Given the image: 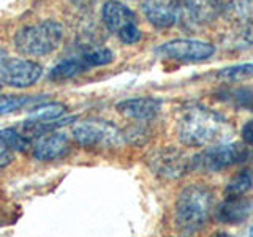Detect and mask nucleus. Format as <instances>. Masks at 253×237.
Instances as JSON below:
<instances>
[{
    "mask_svg": "<svg viewBox=\"0 0 253 237\" xmlns=\"http://www.w3.org/2000/svg\"><path fill=\"white\" fill-rule=\"evenodd\" d=\"M147 21L157 29H169L180 19L182 3L179 2H144L142 3Z\"/></svg>",
    "mask_w": 253,
    "mask_h": 237,
    "instance_id": "obj_11",
    "label": "nucleus"
},
{
    "mask_svg": "<svg viewBox=\"0 0 253 237\" xmlns=\"http://www.w3.org/2000/svg\"><path fill=\"white\" fill-rule=\"evenodd\" d=\"M73 138L79 146L90 150L121 149L126 136L119 126L105 118H85L73 126Z\"/></svg>",
    "mask_w": 253,
    "mask_h": 237,
    "instance_id": "obj_4",
    "label": "nucleus"
},
{
    "mask_svg": "<svg viewBox=\"0 0 253 237\" xmlns=\"http://www.w3.org/2000/svg\"><path fill=\"white\" fill-rule=\"evenodd\" d=\"M63 40V27L57 21H42L22 26L14 34V47L26 57H43L54 52Z\"/></svg>",
    "mask_w": 253,
    "mask_h": 237,
    "instance_id": "obj_3",
    "label": "nucleus"
},
{
    "mask_svg": "<svg viewBox=\"0 0 253 237\" xmlns=\"http://www.w3.org/2000/svg\"><path fill=\"white\" fill-rule=\"evenodd\" d=\"M68 108L62 103H43V105H37L34 109H30L27 122L30 123H52L57 122L60 118L67 117Z\"/></svg>",
    "mask_w": 253,
    "mask_h": 237,
    "instance_id": "obj_15",
    "label": "nucleus"
},
{
    "mask_svg": "<svg viewBox=\"0 0 253 237\" xmlns=\"http://www.w3.org/2000/svg\"><path fill=\"white\" fill-rule=\"evenodd\" d=\"M13 160H14V152L0 141V169L6 168L8 164H11Z\"/></svg>",
    "mask_w": 253,
    "mask_h": 237,
    "instance_id": "obj_25",
    "label": "nucleus"
},
{
    "mask_svg": "<svg viewBox=\"0 0 253 237\" xmlns=\"http://www.w3.org/2000/svg\"><path fill=\"white\" fill-rule=\"evenodd\" d=\"M223 13L234 19L253 22V2H231L223 5Z\"/></svg>",
    "mask_w": 253,
    "mask_h": 237,
    "instance_id": "obj_23",
    "label": "nucleus"
},
{
    "mask_svg": "<svg viewBox=\"0 0 253 237\" xmlns=\"http://www.w3.org/2000/svg\"><path fill=\"white\" fill-rule=\"evenodd\" d=\"M220 100L229 103L236 108L253 109V90L247 87H236V89H221Z\"/></svg>",
    "mask_w": 253,
    "mask_h": 237,
    "instance_id": "obj_18",
    "label": "nucleus"
},
{
    "mask_svg": "<svg viewBox=\"0 0 253 237\" xmlns=\"http://www.w3.org/2000/svg\"><path fill=\"white\" fill-rule=\"evenodd\" d=\"M147 164L157 176L163 179L174 180L193 169V157L174 147H163L150 152L147 157Z\"/></svg>",
    "mask_w": 253,
    "mask_h": 237,
    "instance_id": "obj_7",
    "label": "nucleus"
},
{
    "mask_svg": "<svg viewBox=\"0 0 253 237\" xmlns=\"http://www.w3.org/2000/svg\"><path fill=\"white\" fill-rule=\"evenodd\" d=\"M90 70L89 65L84 62V59L79 55V57H71L59 62L51 71H49V78L52 81H65V79H71L75 76L83 75L84 71Z\"/></svg>",
    "mask_w": 253,
    "mask_h": 237,
    "instance_id": "obj_16",
    "label": "nucleus"
},
{
    "mask_svg": "<svg viewBox=\"0 0 253 237\" xmlns=\"http://www.w3.org/2000/svg\"><path fill=\"white\" fill-rule=\"evenodd\" d=\"M116 109L124 117L134 118L139 122H149L155 118L162 111V100L152 97H138L117 103Z\"/></svg>",
    "mask_w": 253,
    "mask_h": 237,
    "instance_id": "obj_10",
    "label": "nucleus"
},
{
    "mask_svg": "<svg viewBox=\"0 0 253 237\" xmlns=\"http://www.w3.org/2000/svg\"><path fill=\"white\" fill-rule=\"evenodd\" d=\"M213 207L212 192L204 185H190L177 196L174 223L180 233L195 234L206 226Z\"/></svg>",
    "mask_w": 253,
    "mask_h": 237,
    "instance_id": "obj_2",
    "label": "nucleus"
},
{
    "mask_svg": "<svg viewBox=\"0 0 253 237\" xmlns=\"http://www.w3.org/2000/svg\"><path fill=\"white\" fill-rule=\"evenodd\" d=\"M0 141L6 147H10L13 152H19V154L32 152V146H34V141L29 139L24 134V131H19L18 128H13V126L0 130Z\"/></svg>",
    "mask_w": 253,
    "mask_h": 237,
    "instance_id": "obj_17",
    "label": "nucleus"
},
{
    "mask_svg": "<svg viewBox=\"0 0 253 237\" xmlns=\"http://www.w3.org/2000/svg\"><path fill=\"white\" fill-rule=\"evenodd\" d=\"M81 57L84 59L87 65H89V68H95V67L109 65V63L114 60V54L111 49H108V47H97V49L83 52Z\"/></svg>",
    "mask_w": 253,
    "mask_h": 237,
    "instance_id": "obj_22",
    "label": "nucleus"
},
{
    "mask_svg": "<svg viewBox=\"0 0 253 237\" xmlns=\"http://www.w3.org/2000/svg\"><path fill=\"white\" fill-rule=\"evenodd\" d=\"M225 3L217 2H185L182 3V13L190 22L195 24H204L212 21L215 16L223 13Z\"/></svg>",
    "mask_w": 253,
    "mask_h": 237,
    "instance_id": "obj_14",
    "label": "nucleus"
},
{
    "mask_svg": "<svg viewBox=\"0 0 253 237\" xmlns=\"http://www.w3.org/2000/svg\"><path fill=\"white\" fill-rule=\"evenodd\" d=\"M250 158V149L244 142H223L206 149L193 157V169L203 172L223 171L229 166L245 163Z\"/></svg>",
    "mask_w": 253,
    "mask_h": 237,
    "instance_id": "obj_5",
    "label": "nucleus"
},
{
    "mask_svg": "<svg viewBox=\"0 0 253 237\" xmlns=\"http://www.w3.org/2000/svg\"><path fill=\"white\" fill-rule=\"evenodd\" d=\"M2 85H3V84H2V82H0V89H2Z\"/></svg>",
    "mask_w": 253,
    "mask_h": 237,
    "instance_id": "obj_29",
    "label": "nucleus"
},
{
    "mask_svg": "<svg viewBox=\"0 0 253 237\" xmlns=\"http://www.w3.org/2000/svg\"><path fill=\"white\" fill-rule=\"evenodd\" d=\"M253 210V199L249 196L229 198L225 196V201L218 205L217 220L225 225H237L247 218Z\"/></svg>",
    "mask_w": 253,
    "mask_h": 237,
    "instance_id": "obj_12",
    "label": "nucleus"
},
{
    "mask_svg": "<svg viewBox=\"0 0 253 237\" xmlns=\"http://www.w3.org/2000/svg\"><path fill=\"white\" fill-rule=\"evenodd\" d=\"M43 76V67L38 62L21 57L0 59V82L16 89H27L35 85Z\"/></svg>",
    "mask_w": 253,
    "mask_h": 237,
    "instance_id": "obj_6",
    "label": "nucleus"
},
{
    "mask_svg": "<svg viewBox=\"0 0 253 237\" xmlns=\"http://www.w3.org/2000/svg\"><path fill=\"white\" fill-rule=\"evenodd\" d=\"M213 52H215L213 44L208 41H200V40L185 38H176L172 41L160 44L155 49L157 55L177 62H203L211 59Z\"/></svg>",
    "mask_w": 253,
    "mask_h": 237,
    "instance_id": "obj_8",
    "label": "nucleus"
},
{
    "mask_svg": "<svg viewBox=\"0 0 253 237\" xmlns=\"http://www.w3.org/2000/svg\"><path fill=\"white\" fill-rule=\"evenodd\" d=\"M176 130L182 144L203 147L225 139L233 133V126L215 111L201 105H190L177 116Z\"/></svg>",
    "mask_w": 253,
    "mask_h": 237,
    "instance_id": "obj_1",
    "label": "nucleus"
},
{
    "mask_svg": "<svg viewBox=\"0 0 253 237\" xmlns=\"http://www.w3.org/2000/svg\"><path fill=\"white\" fill-rule=\"evenodd\" d=\"M117 35H119V38H121L125 44H134V43H138L139 40L142 38V32L138 29L136 24H130V26L124 27Z\"/></svg>",
    "mask_w": 253,
    "mask_h": 237,
    "instance_id": "obj_24",
    "label": "nucleus"
},
{
    "mask_svg": "<svg viewBox=\"0 0 253 237\" xmlns=\"http://www.w3.org/2000/svg\"><path fill=\"white\" fill-rule=\"evenodd\" d=\"M245 40H247L250 44H253V22H250L247 29H245Z\"/></svg>",
    "mask_w": 253,
    "mask_h": 237,
    "instance_id": "obj_27",
    "label": "nucleus"
},
{
    "mask_svg": "<svg viewBox=\"0 0 253 237\" xmlns=\"http://www.w3.org/2000/svg\"><path fill=\"white\" fill-rule=\"evenodd\" d=\"M217 76L231 82L242 81V79H250L253 78V63H237V65L225 67L218 71Z\"/></svg>",
    "mask_w": 253,
    "mask_h": 237,
    "instance_id": "obj_21",
    "label": "nucleus"
},
{
    "mask_svg": "<svg viewBox=\"0 0 253 237\" xmlns=\"http://www.w3.org/2000/svg\"><path fill=\"white\" fill-rule=\"evenodd\" d=\"M241 134H242V139L245 144H253V118L244 123Z\"/></svg>",
    "mask_w": 253,
    "mask_h": 237,
    "instance_id": "obj_26",
    "label": "nucleus"
},
{
    "mask_svg": "<svg viewBox=\"0 0 253 237\" xmlns=\"http://www.w3.org/2000/svg\"><path fill=\"white\" fill-rule=\"evenodd\" d=\"M101 18L105 26L114 34H119L124 27L130 26V24H136V14L126 5L119 2H108L103 5Z\"/></svg>",
    "mask_w": 253,
    "mask_h": 237,
    "instance_id": "obj_13",
    "label": "nucleus"
},
{
    "mask_svg": "<svg viewBox=\"0 0 253 237\" xmlns=\"http://www.w3.org/2000/svg\"><path fill=\"white\" fill-rule=\"evenodd\" d=\"M212 237H231L228 233H223V231H220V233H215Z\"/></svg>",
    "mask_w": 253,
    "mask_h": 237,
    "instance_id": "obj_28",
    "label": "nucleus"
},
{
    "mask_svg": "<svg viewBox=\"0 0 253 237\" xmlns=\"http://www.w3.org/2000/svg\"><path fill=\"white\" fill-rule=\"evenodd\" d=\"M37 100V97H29V95H0V116L16 113Z\"/></svg>",
    "mask_w": 253,
    "mask_h": 237,
    "instance_id": "obj_20",
    "label": "nucleus"
},
{
    "mask_svg": "<svg viewBox=\"0 0 253 237\" xmlns=\"http://www.w3.org/2000/svg\"><path fill=\"white\" fill-rule=\"evenodd\" d=\"M70 139L62 131H51L34 141L32 155L40 161H54L68 155Z\"/></svg>",
    "mask_w": 253,
    "mask_h": 237,
    "instance_id": "obj_9",
    "label": "nucleus"
},
{
    "mask_svg": "<svg viewBox=\"0 0 253 237\" xmlns=\"http://www.w3.org/2000/svg\"><path fill=\"white\" fill-rule=\"evenodd\" d=\"M253 187V171L250 168H244L239 171L236 176L231 179L225 190V196L229 198H237V196H245L249 190Z\"/></svg>",
    "mask_w": 253,
    "mask_h": 237,
    "instance_id": "obj_19",
    "label": "nucleus"
}]
</instances>
